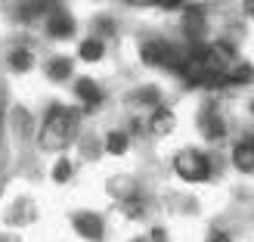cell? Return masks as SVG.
<instances>
[{"label": "cell", "mask_w": 254, "mask_h": 242, "mask_svg": "<svg viewBox=\"0 0 254 242\" xmlns=\"http://www.w3.org/2000/svg\"><path fill=\"white\" fill-rule=\"evenodd\" d=\"M103 53H106V47H103L99 37H87V41H81V47H78V56L84 62H99V59H103Z\"/></svg>", "instance_id": "12"}, {"label": "cell", "mask_w": 254, "mask_h": 242, "mask_svg": "<svg viewBox=\"0 0 254 242\" xmlns=\"http://www.w3.org/2000/svg\"><path fill=\"white\" fill-rule=\"evenodd\" d=\"M96 28L103 34H115V22H112V19H96Z\"/></svg>", "instance_id": "20"}, {"label": "cell", "mask_w": 254, "mask_h": 242, "mask_svg": "<svg viewBox=\"0 0 254 242\" xmlns=\"http://www.w3.org/2000/svg\"><path fill=\"white\" fill-rule=\"evenodd\" d=\"M174 171L186 183H205V180H211V159L205 152L183 149V152H177V159H174Z\"/></svg>", "instance_id": "2"}, {"label": "cell", "mask_w": 254, "mask_h": 242, "mask_svg": "<svg viewBox=\"0 0 254 242\" xmlns=\"http://www.w3.org/2000/svg\"><path fill=\"white\" fill-rule=\"evenodd\" d=\"M109 193H112V196H118V199L124 202V199H130L136 189H133V183L127 180V177H115V180L109 183Z\"/></svg>", "instance_id": "16"}, {"label": "cell", "mask_w": 254, "mask_h": 242, "mask_svg": "<svg viewBox=\"0 0 254 242\" xmlns=\"http://www.w3.org/2000/svg\"><path fill=\"white\" fill-rule=\"evenodd\" d=\"M74 31V19L68 16V12H62V9H53L47 16V34L50 37H56V41H65V37H71Z\"/></svg>", "instance_id": "6"}, {"label": "cell", "mask_w": 254, "mask_h": 242, "mask_svg": "<svg viewBox=\"0 0 254 242\" xmlns=\"http://www.w3.org/2000/svg\"><path fill=\"white\" fill-rule=\"evenodd\" d=\"M208 242H233V239L226 236L223 230H211V233H208Z\"/></svg>", "instance_id": "21"}, {"label": "cell", "mask_w": 254, "mask_h": 242, "mask_svg": "<svg viewBox=\"0 0 254 242\" xmlns=\"http://www.w3.org/2000/svg\"><path fill=\"white\" fill-rule=\"evenodd\" d=\"M233 164L242 174H254V140H239L233 146Z\"/></svg>", "instance_id": "8"}, {"label": "cell", "mask_w": 254, "mask_h": 242, "mask_svg": "<svg viewBox=\"0 0 254 242\" xmlns=\"http://www.w3.org/2000/svg\"><path fill=\"white\" fill-rule=\"evenodd\" d=\"M9 69L12 72H31L34 69V56L28 53V50H12V53H9Z\"/></svg>", "instance_id": "14"}, {"label": "cell", "mask_w": 254, "mask_h": 242, "mask_svg": "<svg viewBox=\"0 0 254 242\" xmlns=\"http://www.w3.org/2000/svg\"><path fill=\"white\" fill-rule=\"evenodd\" d=\"M74 131H78V115L71 109H65L62 103H53L44 118V127L37 134V143L47 152H56V149H65L71 140H74Z\"/></svg>", "instance_id": "1"}, {"label": "cell", "mask_w": 254, "mask_h": 242, "mask_svg": "<svg viewBox=\"0 0 254 242\" xmlns=\"http://www.w3.org/2000/svg\"><path fill=\"white\" fill-rule=\"evenodd\" d=\"M71 72H74L71 56H50V62H47V78L50 81H68Z\"/></svg>", "instance_id": "10"}, {"label": "cell", "mask_w": 254, "mask_h": 242, "mask_svg": "<svg viewBox=\"0 0 254 242\" xmlns=\"http://www.w3.org/2000/svg\"><path fill=\"white\" fill-rule=\"evenodd\" d=\"M127 143H130V140H127L124 131H109V134H106V149H109V156H124V152H127Z\"/></svg>", "instance_id": "13"}, {"label": "cell", "mask_w": 254, "mask_h": 242, "mask_svg": "<svg viewBox=\"0 0 254 242\" xmlns=\"http://www.w3.org/2000/svg\"><path fill=\"white\" fill-rule=\"evenodd\" d=\"M139 56H143L146 66H155V69H177V66H180V53H177V47H171L168 41H149V44H143Z\"/></svg>", "instance_id": "3"}, {"label": "cell", "mask_w": 254, "mask_h": 242, "mask_svg": "<svg viewBox=\"0 0 254 242\" xmlns=\"http://www.w3.org/2000/svg\"><path fill=\"white\" fill-rule=\"evenodd\" d=\"M152 242H168V236H164L161 227H155V230H152Z\"/></svg>", "instance_id": "22"}, {"label": "cell", "mask_w": 254, "mask_h": 242, "mask_svg": "<svg viewBox=\"0 0 254 242\" xmlns=\"http://www.w3.org/2000/svg\"><path fill=\"white\" fill-rule=\"evenodd\" d=\"M130 242H152L149 236H136V239H130Z\"/></svg>", "instance_id": "24"}, {"label": "cell", "mask_w": 254, "mask_h": 242, "mask_svg": "<svg viewBox=\"0 0 254 242\" xmlns=\"http://www.w3.org/2000/svg\"><path fill=\"white\" fill-rule=\"evenodd\" d=\"M183 31L189 37H198L201 31H205V9H201V6H186V12H183Z\"/></svg>", "instance_id": "11"}, {"label": "cell", "mask_w": 254, "mask_h": 242, "mask_svg": "<svg viewBox=\"0 0 254 242\" xmlns=\"http://www.w3.org/2000/svg\"><path fill=\"white\" fill-rule=\"evenodd\" d=\"M136 99H143V103H152V106H158V90H155V87H143V90H139L136 93Z\"/></svg>", "instance_id": "19"}, {"label": "cell", "mask_w": 254, "mask_h": 242, "mask_svg": "<svg viewBox=\"0 0 254 242\" xmlns=\"http://www.w3.org/2000/svg\"><path fill=\"white\" fill-rule=\"evenodd\" d=\"M71 224H74V230H78L84 239H90V242H99L106 233V224L99 214L93 211H78V214H71Z\"/></svg>", "instance_id": "5"}, {"label": "cell", "mask_w": 254, "mask_h": 242, "mask_svg": "<svg viewBox=\"0 0 254 242\" xmlns=\"http://www.w3.org/2000/svg\"><path fill=\"white\" fill-rule=\"evenodd\" d=\"M74 96H78L87 109H96L103 103V90H99V84L93 78H78L74 81Z\"/></svg>", "instance_id": "7"}, {"label": "cell", "mask_w": 254, "mask_h": 242, "mask_svg": "<svg viewBox=\"0 0 254 242\" xmlns=\"http://www.w3.org/2000/svg\"><path fill=\"white\" fill-rule=\"evenodd\" d=\"M251 112H254V103H251Z\"/></svg>", "instance_id": "25"}, {"label": "cell", "mask_w": 254, "mask_h": 242, "mask_svg": "<svg viewBox=\"0 0 254 242\" xmlns=\"http://www.w3.org/2000/svg\"><path fill=\"white\" fill-rule=\"evenodd\" d=\"M242 9H245V16H251V19H254V0H245Z\"/></svg>", "instance_id": "23"}, {"label": "cell", "mask_w": 254, "mask_h": 242, "mask_svg": "<svg viewBox=\"0 0 254 242\" xmlns=\"http://www.w3.org/2000/svg\"><path fill=\"white\" fill-rule=\"evenodd\" d=\"M198 127H201V134H205V140H211V143L226 137V121H223V115L217 112V106H214V103H208L205 109H201Z\"/></svg>", "instance_id": "4"}, {"label": "cell", "mask_w": 254, "mask_h": 242, "mask_svg": "<svg viewBox=\"0 0 254 242\" xmlns=\"http://www.w3.org/2000/svg\"><path fill=\"white\" fill-rule=\"evenodd\" d=\"M124 3H130V6H174L177 0H124Z\"/></svg>", "instance_id": "18"}, {"label": "cell", "mask_w": 254, "mask_h": 242, "mask_svg": "<svg viewBox=\"0 0 254 242\" xmlns=\"http://www.w3.org/2000/svg\"><path fill=\"white\" fill-rule=\"evenodd\" d=\"M226 75H230V84H251L254 81V69L248 62H236V69L226 72Z\"/></svg>", "instance_id": "15"}, {"label": "cell", "mask_w": 254, "mask_h": 242, "mask_svg": "<svg viewBox=\"0 0 254 242\" xmlns=\"http://www.w3.org/2000/svg\"><path fill=\"white\" fill-rule=\"evenodd\" d=\"M174 127H177V115H174L171 109H155L149 115V131L155 134V137H168Z\"/></svg>", "instance_id": "9"}, {"label": "cell", "mask_w": 254, "mask_h": 242, "mask_svg": "<svg viewBox=\"0 0 254 242\" xmlns=\"http://www.w3.org/2000/svg\"><path fill=\"white\" fill-rule=\"evenodd\" d=\"M71 174H74V164H71V159H65V156H62V159L53 164V180H56V183H68V180H71Z\"/></svg>", "instance_id": "17"}]
</instances>
